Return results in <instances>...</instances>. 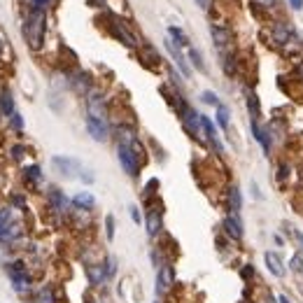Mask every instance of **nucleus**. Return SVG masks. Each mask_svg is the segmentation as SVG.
I'll list each match as a JSON object with an SVG mask.
<instances>
[{
	"label": "nucleus",
	"mask_w": 303,
	"mask_h": 303,
	"mask_svg": "<svg viewBox=\"0 0 303 303\" xmlns=\"http://www.w3.org/2000/svg\"><path fill=\"white\" fill-rule=\"evenodd\" d=\"M268 303H275V301H268Z\"/></svg>",
	"instance_id": "44"
},
{
	"label": "nucleus",
	"mask_w": 303,
	"mask_h": 303,
	"mask_svg": "<svg viewBox=\"0 0 303 303\" xmlns=\"http://www.w3.org/2000/svg\"><path fill=\"white\" fill-rule=\"evenodd\" d=\"M252 194H254V196H257V198H261V194H259V187H257V184H254V182H252Z\"/></svg>",
	"instance_id": "40"
},
{
	"label": "nucleus",
	"mask_w": 303,
	"mask_h": 303,
	"mask_svg": "<svg viewBox=\"0 0 303 303\" xmlns=\"http://www.w3.org/2000/svg\"><path fill=\"white\" fill-rule=\"evenodd\" d=\"M277 170H280V173H277V180H285V178H287V170H289V168H287L285 163H282V166H280Z\"/></svg>",
	"instance_id": "35"
},
{
	"label": "nucleus",
	"mask_w": 303,
	"mask_h": 303,
	"mask_svg": "<svg viewBox=\"0 0 303 303\" xmlns=\"http://www.w3.org/2000/svg\"><path fill=\"white\" fill-rule=\"evenodd\" d=\"M277 301H280V303H292V301H289V296H285V294L277 296Z\"/></svg>",
	"instance_id": "41"
},
{
	"label": "nucleus",
	"mask_w": 303,
	"mask_h": 303,
	"mask_svg": "<svg viewBox=\"0 0 303 303\" xmlns=\"http://www.w3.org/2000/svg\"><path fill=\"white\" fill-rule=\"evenodd\" d=\"M166 49H168V54L173 56V61L178 63V68L182 70V75H184V77H189V75H191V70H189V65H187V61H184L182 52H180V47L175 45L173 40H166Z\"/></svg>",
	"instance_id": "12"
},
{
	"label": "nucleus",
	"mask_w": 303,
	"mask_h": 303,
	"mask_svg": "<svg viewBox=\"0 0 303 303\" xmlns=\"http://www.w3.org/2000/svg\"><path fill=\"white\" fill-rule=\"evenodd\" d=\"M117 159H119V166L124 168V173L128 178H138L140 175V159L131 145L119 143L117 145Z\"/></svg>",
	"instance_id": "2"
},
{
	"label": "nucleus",
	"mask_w": 303,
	"mask_h": 303,
	"mask_svg": "<svg viewBox=\"0 0 303 303\" xmlns=\"http://www.w3.org/2000/svg\"><path fill=\"white\" fill-rule=\"evenodd\" d=\"M210 35H212L214 47H217V49H226V47L231 45V40H233L231 30H229V28H224V26H210Z\"/></svg>",
	"instance_id": "9"
},
{
	"label": "nucleus",
	"mask_w": 303,
	"mask_h": 303,
	"mask_svg": "<svg viewBox=\"0 0 303 303\" xmlns=\"http://www.w3.org/2000/svg\"><path fill=\"white\" fill-rule=\"evenodd\" d=\"M252 275H254L252 266H245V268H242V277H245V280H247V277H252Z\"/></svg>",
	"instance_id": "37"
},
{
	"label": "nucleus",
	"mask_w": 303,
	"mask_h": 303,
	"mask_svg": "<svg viewBox=\"0 0 303 303\" xmlns=\"http://www.w3.org/2000/svg\"><path fill=\"white\" fill-rule=\"evenodd\" d=\"M145 224H147V233H150L152 238L159 236L161 229H163V212L156 210V208H152L150 212H147V217H145Z\"/></svg>",
	"instance_id": "7"
},
{
	"label": "nucleus",
	"mask_w": 303,
	"mask_h": 303,
	"mask_svg": "<svg viewBox=\"0 0 303 303\" xmlns=\"http://www.w3.org/2000/svg\"><path fill=\"white\" fill-rule=\"evenodd\" d=\"M168 35L175 40V45H178V47H187V45H189V37L182 33V28L170 26V28H168Z\"/></svg>",
	"instance_id": "21"
},
{
	"label": "nucleus",
	"mask_w": 303,
	"mask_h": 303,
	"mask_svg": "<svg viewBox=\"0 0 303 303\" xmlns=\"http://www.w3.org/2000/svg\"><path fill=\"white\" fill-rule=\"evenodd\" d=\"M264 261H266V266H268V271L273 273L275 277H285V266H282V261H280V257H277L275 252H266L264 254Z\"/></svg>",
	"instance_id": "14"
},
{
	"label": "nucleus",
	"mask_w": 303,
	"mask_h": 303,
	"mask_svg": "<svg viewBox=\"0 0 303 303\" xmlns=\"http://www.w3.org/2000/svg\"><path fill=\"white\" fill-rule=\"evenodd\" d=\"M196 5H198L201 9H208L210 5H212V0H196Z\"/></svg>",
	"instance_id": "36"
},
{
	"label": "nucleus",
	"mask_w": 303,
	"mask_h": 303,
	"mask_svg": "<svg viewBox=\"0 0 303 303\" xmlns=\"http://www.w3.org/2000/svg\"><path fill=\"white\" fill-rule=\"evenodd\" d=\"M250 128H252V135H254V140H257L264 150H271V140H268V131L266 128H261L259 126V119H250Z\"/></svg>",
	"instance_id": "16"
},
{
	"label": "nucleus",
	"mask_w": 303,
	"mask_h": 303,
	"mask_svg": "<svg viewBox=\"0 0 303 303\" xmlns=\"http://www.w3.org/2000/svg\"><path fill=\"white\" fill-rule=\"evenodd\" d=\"M289 5L294 9H303V0H289Z\"/></svg>",
	"instance_id": "38"
},
{
	"label": "nucleus",
	"mask_w": 303,
	"mask_h": 303,
	"mask_svg": "<svg viewBox=\"0 0 303 303\" xmlns=\"http://www.w3.org/2000/svg\"><path fill=\"white\" fill-rule=\"evenodd\" d=\"M19 236H21V226H19L17 222H12L7 229H5V233L0 236V242H14Z\"/></svg>",
	"instance_id": "19"
},
{
	"label": "nucleus",
	"mask_w": 303,
	"mask_h": 303,
	"mask_svg": "<svg viewBox=\"0 0 303 303\" xmlns=\"http://www.w3.org/2000/svg\"><path fill=\"white\" fill-rule=\"evenodd\" d=\"M175 285V268L170 266V264H163V266L156 271V294L163 296L168 294L170 289Z\"/></svg>",
	"instance_id": "3"
},
{
	"label": "nucleus",
	"mask_w": 303,
	"mask_h": 303,
	"mask_svg": "<svg viewBox=\"0 0 303 303\" xmlns=\"http://www.w3.org/2000/svg\"><path fill=\"white\" fill-rule=\"evenodd\" d=\"M52 166L59 170L61 175H65V178H72L75 173H80V161L72 159V156H54Z\"/></svg>",
	"instance_id": "6"
},
{
	"label": "nucleus",
	"mask_w": 303,
	"mask_h": 303,
	"mask_svg": "<svg viewBox=\"0 0 303 303\" xmlns=\"http://www.w3.org/2000/svg\"><path fill=\"white\" fill-rule=\"evenodd\" d=\"M110 33H112L115 37H119V40H121L124 45H128V47L138 45V42H135V37L128 33V28H126L121 21H117V19H112V24H110Z\"/></svg>",
	"instance_id": "10"
},
{
	"label": "nucleus",
	"mask_w": 303,
	"mask_h": 303,
	"mask_svg": "<svg viewBox=\"0 0 303 303\" xmlns=\"http://www.w3.org/2000/svg\"><path fill=\"white\" fill-rule=\"evenodd\" d=\"M229 117H231V115H229V107L219 103V105H217V124L222 126L224 131L229 128Z\"/></svg>",
	"instance_id": "22"
},
{
	"label": "nucleus",
	"mask_w": 303,
	"mask_h": 303,
	"mask_svg": "<svg viewBox=\"0 0 303 303\" xmlns=\"http://www.w3.org/2000/svg\"><path fill=\"white\" fill-rule=\"evenodd\" d=\"M156 187H159V180H150V182H147V187H145V194H147V196L154 194V189Z\"/></svg>",
	"instance_id": "33"
},
{
	"label": "nucleus",
	"mask_w": 303,
	"mask_h": 303,
	"mask_svg": "<svg viewBox=\"0 0 303 303\" xmlns=\"http://www.w3.org/2000/svg\"><path fill=\"white\" fill-rule=\"evenodd\" d=\"M224 231L229 238L233 241H241L242 238V222L238 219V214H229L226 219H224Z\"/></svg>",
	"instance_id": "11"
},
{
	"label": "nucleus",
	"mask_w": 303,
	"mask_h": 303,
	"mask_svg": "<svg viewBox=\"0 0 303 303\" xmlns=\"http://www.w3.org/2000/svg\"><path fill=\"white\" fill-rule=\"evenodd\" d=\"M103 266H105V273H107V280H110V277H115V273H117V261L112 257H107L105 259V264H103Z\"/></svg>",
	"instance_id": "28"
},
{
	"label": "nucleus",
	"mask_w": 303,
	"mask_h": 303,
	"mask_svg": "<svg viewBox=\"0 0 303 303\" xmlns=\"http://www.w3.org/2000/svg\"><path fill=\"white\" fill-rule=\"evenodd\" d=\"M24 180H26L28 184H37V182L42 180L40 166H28V168H24Z\"/></svg>",
	"instance_id": "20"
},
{
	"label": "nucleus",
	"mask_w": 303,
	"mask_h": 303,
	"mask_svg": "<svg viewBox=\"0 0 303 303\" xmlns=\"http://www.w3.org/2000/svg\"><path fill=\"white\" fill-rule=\"evenodd\" d=\"M12 222H14V219H12V208H0V236L5 233V229H7Z\"/></svg>",
	"instance_id": "23"
},
{
	"label": "nucleus",
	"mask_w": 303,
	"mask_h": 303,
	"mask_svg": "<svg viewBox=\"0 0 303 303\" xmlns=\"http://www.w3.org/2000/svg\"><path fill=\"white\" fill-rule=\"evenodd\" d=\"M45 30H47V19L45 12H37V9H30L26 24H24V37H26L28 47L37 52L42 49V42H45Z\"/></svg>",
	"instance_id": "1"
},
{
	"label": "nucleus",
	"mask_w": 303,
	"mask_h": 303,
	"mask_svg": "<svg viewBox=\"0 0 303 303\" xmlns=\"http://www.w3.org/2000/svg\"><path fill=\"white\" fill-rule=\"evenodd\" d=\"M201 100H203V103H208V105H219V98H217V93H214V91H203V93H201Z\"/></svg>",
	"instance_id": "26"
},
{
	"label": "nucleus",
	"mask_w": 303,
	"mask_h": 303,
	"mask_svg": "<svg viewBox=\"0 0 303 303\" xmlns=\"http://www.w3.org/2000/svg\"><path fill=\"white\" fill-rule=\"evenodd\" d=\"M14 112H17V110H14V96H12V91L2 89L0 91V115L9 119Z\"/></svg>",
	"instance_id": "15"
},
{
	"label": "nucleus",
	"mask_w": 303,
	"mask_h": 303,
	"mask_svg": "<svg viewBox=\"0 0 303 303\" xmlns=\"http://www.w3.org/2000/svg\"><path fill=\"white\" fill-rule=\"evenodd\" d=\"M299 72H301V77H303V63H301V65H299Z\"/></svg>",
	"instance_id": "43"
},
{
	"label": "nucleus",
	"mask_w": 303,
	"mask_h": 303,
	"mask_svg": "<svg viewBox=\"0 0 303 303\" xmlns=\"http://www.w3.org/2000/svg\"><path fill=\"white\" fill-rule=\"evenodd\" d=\"M9 126H12L14 131H21V128H24V119H21L19 112H14V115L9 117Z\"/></svg>",
	"instance_id": "29"
},
{
	"label": "nucleus",
	"mask_w": 303,
	"mask_h": 303,
	"mask_svg": "<svg viewBox=\"0 0 303 303\" xmlns=\"http://www.w3.org/2000/svg\"><path fill=\"white\" fill-rule=\"evenodd\" d=\"M242 208V198H241V189L238 187H231L229 189V210H233V212L238 214Z\"/></svg>",
	"instance_id": "18"
},
{
	"label": "nucleus",
	"mask_w": 303,
	"mask_h": 303,
	"mask_svg": "<svg viewBox=\"0 0 303 303\" xmlns=\"http://www.w3.org/2000/svg\"><path fill=\"white\" fill-rule=\"evenodd\" d=\"M87 115L96 117V119H105L107 121V112H105V98L100 93H89L87 96Z\"/></svg>",
	"instance_id": "5"
},
{
	"label": "nucleus",
	"mask_w": 303,
	"mask_h": 303,
	"mask_svg": "<svg viewBox=\"0 0 303 303\" xmlns=\"http://www.w3.org/2000/svg\"><path fill=\"white\" fill-rule=\"evenodd\" d=\"M296 233V238H299V242H301V250H303V233L301 231H294Z\"/></svg>",
	"instance_id": "42"
},
{
	"label": "nucleus",
	"mask_w": 303,
	"mask_h": 303,
	"mask_svg": "<svg viewBox=\"0 0 303 303\" xmlns=\"http://www.w3.org/2000/svg\"><path fill=\"white\" fill-rule=\"evenodd\" d=\"M87 131H89V135L96 143H105L107 138H110V128H107L105 119H96V117L87 115Z\"/></svg>",
	"instance_id": "4"
},
{
	"label": "nucleus",
	"mask_w": 303,
	"mask_h": 303,
	"mask_svg": "<svg viewBox=\"0 0 303 303\" xmlns=\"http://www.w3.org/2000/svg\"><path fill=\"white\" fill-rule=\"evenodd\" d=\"M105 233H107V241L115 238V217H112V214L105 217Z\"/></svg>",
	"instance_id": "27"
},
{
	"label": "nucleus",
	"mask_w": 303,
	"mask_h": 303,
	"mask_svg": "<svg viewBox=\"0 0 303 303\" xmlns=\"http://www.w3.org/2000/svg\"><path fill=\"white\" fill-rule=\"evenodd\" d=\"M84 273L89 277V285H93V287H100L107 280V273H105L103 264H89V266H84Z\"/></svg>",
	"instance_id": "8"
},
{
	"label": "nucleus",
	"mask_w": 303,
	"mask_h": 303,
	"mask_svg": "<svg viewBox=\"0 0 303 303\" xmlns=\"http://www.w3.org/2000/svg\"><path fill=\"white\" fill-rule=\"evenodd\" d=\"M49 5H52V0H30V9H37V12H45Z\"/></svg>",
	"instance_id": "30"
},
{
	"label": "nucleus",
	"mask_w": 303,
	"mask_h": 303,
	"mask_svg": "<svg viewBox=\"0 0 303 303\" xmlns=\"http://www.w3.org/2000/svg\"><path fill=\"white\" fill-rule=\"evenodd\" d=\"M47 201H49V205H52V210H59V212H63V210L68 208V198H65V194L56 187H52L49 191H47Z\"/></svg>",
	"instance_id": "13"
},
{
	"label": "nucleus",
	"mask_w": 303,
	"mask_h": 303,
	"mask_svg": "<svg viewBox=\"0 0 303 303\" xmlns=\"http://www.w3.org/2000/svg\"><path fill=\"white\" fill-rule=\"evenodd\" d=\"M72 205H77L80 210H93V205H96V198L91 191H80L77 196L72 198Z\"/></svg>",
	"instance_id": "17"
},
{
	"label": "nucleus",
	"mask_w": 303,
	"mask_h": 303,
	"mask_svg": "<svg viewBox=\"0 0 303 303\" xmlns=\"http://www.w3.org/2000/svg\"><path fill=\"white\" fill-rule=\"evenodd\" d=\"M189 59H191V63L196 65L201 72H205V63H203V56H201V52L198 49H189Z\"/></svg>",
	"instance_id": "25"
},
{
	"label": "nucleus",
	"mask_w": 303,
	"mask_h": 303,
	"mask_svg": "<svg viewBox=\"0 0 303 303\" xmlns=\"http://www.w3.org/2000/svg\"><path fill=\"white\" fill-rule=\"evenodd\" d=\"M12 203L21 208V205H24V198H21V196H12Z\"/></svg>",
	"instance_id": "39"
},
{
	"label": "nucleus",
	"mask_w": 303,
	"mask_h": 303,
	"mask_svg": "<svg viewBox=\"0 0 303 303\" xmlns=\"http://www.w3.org/2000/svg\"><path fill=\"white\" fill-rule=\"evenodd\" d=\"M9 152H12V159H21V156L26 154V147H24V145H14Z\"/></svg>",
	"instance_id": "32"
},
{
	"label": "nucleus",
	"mask_w": 303,
	"mask_h": 303,
	"mask_svg": "<svg viewBox=\"0 0 303 303\" xmlns=\"http://www.w3.org/2000/svg\"><path fill=\"white\" fill-rule=\"evenodd\" d=\"M247 110H250L252 119H259V117H261V107H259V98H257V96H254V93H250V96H247Z\"/></svg>",
	"instance_id": "24"
},
{
	"label": "nucleus",
	"mask_w": 303,
	"mask_h": 303,
	"mask_svg": "<svg viewBox=\"0 0 303 303\" xmlns=\"http://www.w3.org/2000/svg\"><path fill=\"white\" fill-rule=\"evenodd\" d=\"M131 219H133L135 224H140V222H143V217H140V212H138V208H135V205L131 208Z\"/></svg>",
	"instance_id": "34"
},
{
	"label": "nucleus",
	"mask_w": 303,
	"mask_h": 303,
	"mask_svg": "<svg viewBox=\"0 0 303 303\" xmlns=\"http://www.w3.org/2000/svg\"><path fill=\"white\" fill-rule=\"evenodd\" d=\"M289 266H292V271L301 273V271H303V259H301V254H294V257L289 259Z\"/></svg>",
	"instance_id": "31"
}]
</instances>
